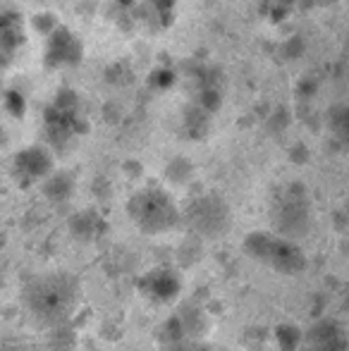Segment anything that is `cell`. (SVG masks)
I'll list each match as a JSON object with an SVG mask.
<instances>
[{
    "instance_id": "1",
    "label": "cell",
    "mask_w": 349,
    "mask_h": 351,
    "mask_svg": "<svg viewBox=\"0 0 349 351\" xmlns=\"http://www.w3.org/2000/svg\"><path fill=\"white\" fill-rule=\"evenodd\" d=\"M127 215L144 234H163L180 222V210L173 196L158 186L132 194L127 201Z\"/></svg>"
},
{
    "instance_id": "2",
    "label": "cell",
    "mask_w": 349,
    "mask_h": 351,
    "mask_svg": "<svg viewBox=\"0 0 349 351\" xmlns=\"http://www.w3.org/2000/svg\"><path fill=\"white\" fill-rule=\"evenodd\" d=\"M244 254L282 275H297L306 268V256L294 239L270 232H252L244 239Z\"/></svg>"
},
{
    "instance_id": "3",
    "label": "cell",
    "mask_w": 349,
    "mask_h": 351,
    "mask_svg": "<svg viewBox=\"0 0 349 351\" xmlns=\"http://www.w3.org/2000/svg\"><path fill=\"white\" fill-rule=\"evenodd\" d=\"M27 304L46 320H60L75 301V282L67 275H43L27 287Z\"/></svg>"
},
{
    "instance_id": "4",
    "label": "cell",
    "mask_w": 349,
    "mask_h": 351,
    "mask_svg": "<svg viewBox=\"0 0 349 351\" xmlns=\"http://www.w3.org/2000/svg\"><path fill=\"white\" fill-rule=\"evenodd\" d=\"M184 217L189 227H194L199 234L204 237H218L230 225V210L223 199L208 194L194 199L184 210Z\"/></svg>"
},
{
    "instance_id": "5",
    "label": "cell",
    "mask_w": 349,
    "mask_h": 351,
    "mask_svg": "<svg viewBox=\"0 0 349 351\" xmlns=\"http://www.w3.org/2000/svg\"><path fill=\"white\" fill-rule=\"evenodd\" d=\"M275 222L289 239L302 237L309 230V201L299 186H289L275 204Z\"/></svg>"
},
{
    "instance_id": "6",
    "label": "cell",
    "mask_w": 349,
    "mask_h": 351,
    "mask_svg": "<svg viewBox=\"0 0 349 351\" xmlns=\"http://www.w3.org/2000/svg\"><path fill=\"white\" fill-rule=\"evenodd\" d=\"M51 170H53V158H51V153L41 146L24 148L22 153L14 156V175H17V180L22 182L24 186L43 180Z\"/></svg>"
},
{
    "instance_id": "7",
    "label": "cell",
    "mask_w": 349,
    "mask_h": 351,
    "mask_svg": "<svg viewBox=\"0 0 349 351\" xmlns=\"http://www.w3.org/2000/svg\"><path fill=\"white\" fill-rule=\"evenodd\" d=\"M141 291L154 301H170L180 294L182 280L175 270L170 268H156L149 275L141 278Z\"/></svg>"
},
{
    "instance_id": "8",
    "label": "cell",
    "mask_w": 349,
    "mask_h": 351,
    "mask_svg": "<svg viewBox=\"0 0 349 351\" xmlns=\"http://www.w3.org/2000/svg\"><path fill=\"white\" fill-rule=\"evenodd\" d=\"M46 60L51 67L58 65H75L80 62V43L75 41L67 29H56L48 41V53H46Z\"/></svg>"
},
{
    "instance_id": "9",
    "label": "cell",
    "mask_w": 349,
    "mask_h": 351,
    "mask_svg": "<svg viewBox=\"0 0 349 351\" xmlns=\"http://www.w3.org/2000/svg\"><path fill=\"white\" fill-rule=\"evenodd\" d=\"M306 342L311 344L313 351H347V339L342 330L330 320L313 325L311 332L306 335Z\"/></svg>"
},
{
    "instance_id": "10",
    "label": "cell",
    "mask_w": 349,
    "mask_h": 351,
    "mask_svg": "<svg viewBox=\"0 0 349 351\" xmlns=\"http://www.w3.org/2000/svg\"><path fill=\"white\" fill-rule=\"evenodd\" d=\"M72 191V182L67 175H53L46 184V196L53 201H65Z\"/></svg>"
},
{
    "instance_id": "11",
    "label": "cell",
    "mask_w": 349,
    "mask_h": 351,
    "mask_svg": "<svg viewBox=\"0 0 349 351\" xmlns=\"http://www.w3.org/2000/svg\"><path fill=\"white\" fill-rule=\"evenodd\" d=\"M330 125H333V130H335V134L345 143H349V103L347 106H337L335 110H333Z\"/></svg>"
},
{
    "instance_id": "12",
    "label": "cell",
    "mask_w": 349,
    "mask_h": 351,
    "mask_svg": "<svg viewBox=\"0 0 349 351\" xmlns=\"http://www.w3.org/2000/svg\"><path fill=\"white\" fill-rule=\"evenodd\" d=\"M302 339H304V335L299 332L294 325H280L278 328V342H280V347H282V351H297Z\"/></svg>"
}]
</instances>
